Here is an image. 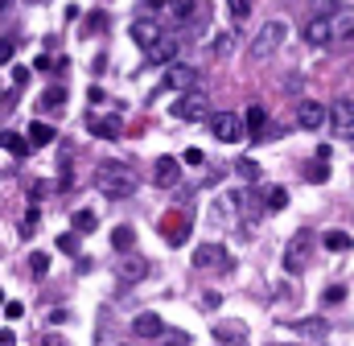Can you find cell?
Returning a JSON list of instances; mask_svg holds the SVG:
<instances>
[{
	"label": "cell",
	"mask_w": 354,
	"mask_h": 346,
	"mask_svg": "<svg viewBox=\"0 0 354 346\" xmlns=\"http://www.w3.org/2000/svg\"><path fill=\"white\" fill-rule=\"evenodd\" d=\"M326 120H334V128L342 132L346 124H354V103H346V99H338V103H334V107L326 111Z\"/></svg>",
	"instance_id": "cell-21"
},
{
	"label": "cell",
	"mask_w": 354,
	"mask_h": 346,
	"mask_svg": "<svg viewBox=\"0 0 354 346\" xmlns=\"http://www.w3.org/2000/svg\"><path fill=\"white\" fill-rule=\"evenodd\" d=\"M210 50H214L218 58H227V54H231V37H227V33H223V37H214V42H210Z\"/></svg>",
	"instance_id": "cell-40"
},
{
	"label": "cell",
	"mask_w": 354,
	"mask_h": 346,
	"mask_svg": "<svg viewBox=\"0 0 354 346\" xmlns=\"http://www.w3.org/2000/svg\"><path fill=\"white\" fill-rule=\"evenodd\" d=\"M111 248L115 252H132L136 248V227H115L111 231Z\"/></svg>",
	"instance_id": "cell-25"
},
{
	"label": "cell",
	"mask_w": 354,
	"mask_h": 346,
	"mask_svg": "<svg viewBox=\"0 0 354 346\" xmlns=\"http://www.w3.org/2000/svg\"><path fill=\"white\" fill-rule=\"evenodd\" d=\"M227 8H231V21H248V12H252V0H227Z\"/></svg>",
	"instance_id": "cell-33"
},
{
	"label": "cell",
	"mask_w": 354,
	"mask_h": 346,
	"mask_svg": "<svg viewBox=\"0 0 354 346\" xmlns=\"http://www.w3.org/2000/svg\"><path fill=\"white\" fill-rule=\"evenodd\" d=\"M12 62V37H0V66Z\"/></svg>",
	"instance_id": "cell-44"
},
{
	"label": "cell",
	"mask_w": 354,
	"mask_h": 346,
	"mask_svg": "<svg viewBox=\"0 0 354 346\" xmlns=\"http://www.w3.org/2000/svg\"><path fill=\"white\" fill-rule=\"evenodd\" d=\"M0 145H4V153H12L17 161H25V157H29V149H33V145H29L25 136H17V132H0Z\"/></svg>",
	"instance_id": "cell-20"
},
{
	"label": "cell",
	"mask_w": 354,
	"mask_h": 346,
	"mask_svg": "<svg viewBox=\"0 0 354 346\" xmlns=\"http://www.w3.org/2000/svg\"><path fill=\"white\" fill-rule=\"evenodd\" d=\"M206 120H210L214 140H223V145H235V140L243 136V120H239L235 111H210Z\"/></svg>",
	"instance_id": "cell-7"
},
{
	"label": "cell",
	"mask_w": 354,
	"mask_h": 346,
	"mask_svg": "<svg viewBox=\"0 0 354 346\" xmlns=\"http://www.w3.org/2000/svg\"><path fill=\"white\" fill-rule=\"evenodd\" d=\"M284 37H288V25H284V21H268L264 29L256 33V42L248 46V58H252V62H264V58H272V54L284 46Z\"/></svg>",
	"instance_id": "cell-2"
},
{
	"label": "cell",
	"mask_w": 354,
	"mask_h": 346,
	"mask_svg": "<svg viewBox=\"0 0 354 346\" xmlns=\"http://www.w3.org/2000/svg\"><path fill=\"white\" fill-rule=\"evenodd\" d=\"M189 86H198V71L194 66H169L161 91H189Z\"/></svg>",
	"instance_id": "cell-16"
},
{
	"label": "cell",
	"mask_w": 354,
	"mask_h": 346,
	"mask_svg": "<svg viewBox=\"0 0 354 346\" xmlns=\"http://www.w3.org/2000/svg\"><path fill=\"white\" fill-rule=\"evenodd\" d=\"M62 107H66V86H50V91L41 95V111L54 116V111H62Z\"/></svg>",
	"instance_id": "cell-24"
},
{
	"label": "cell",
	"mask_w": 354,
	"mask_h": 346,
	"mask_svg": "<svg viewBox=\"0 0 354 346\" xmlns=\"http://www.w3.org/2000/svg\"><path fill=\"white\" fill-rule=\"evenodd\" d=\"M194 268H210V272H231L235 268V260H231V252L223 248V244H202L198 252H194Z\"/></svg>",
	"instance_id": "cell-6"
},
{
	"label": "cell",
	"mask_w": 354,
	"mask_h": 346,
	"mask_svg": "<svg viewBox=\"0 0 354 346\" xmlns=\"http://www.w3.org/2000/svg\"><path fill=\"white\" fill-rule=\"evenodd\" d=\"M21 313H25V305H21V301H8V305H4V318H8V322H17Z\"/></svg>",
	"instance_id": "cell-43"
},
{
	"label": "cell",
	"mask_w": 354,
	"mask_h": 346,
	"mask_svg": "<svg viewBox=\"0 0 354 346\" xmlns=\"http://www.w3.org/2000/svg\"><path fill=\"white\" fill-rule=\"evenodd\" d=\"M8 8H12V0H0V17H4V12H8Z\"/></svg>",
	"instance_id": "cell-50"
},
{
	"label": "cell",
	"mask_w": 354,
	"mask_h": 346,
	"mask_svg": "<svg viewBox=\"0 0 354 346\" xmlns=\"http://www.w3.org/2000/svg\"><path fill=\"white\" fill-rule=\"evenodd\" d=\"M189 235H194V223H189L181 210H165V215H161V239H165L169 248L189 244Z\"/></svg>",
	"instance_id": "cell-4"
},
{
	"label": "cell",
	"mask_w": 354,
	"mask_h": 346,
	"mask_svg": "<svg viewBox=\"0 0 354 346\" xmlns=\"http://www.w3.org/2000/svg\"><path fill=\"white\" fill-rule=\"evenodd\" d=\"M0 346H17V334L12 330H0Z\"/></svg>",
	"instance_id": "cell-48"
},
{
	"label": "cell",
	"mask_w": 354,
	"mask_h": 346,
	"mask_svg": "<svg viewBox=\"0 0 354 346\" xmlns=\"http://www.w3.org/2000/svg\"><path fill=\"white\" fill-rule=\"evenodd\" d=\"M46 190H50V185H46V181H37V185L29 190V206H41V198H46Z\"/></svg>",
	"instance_id": "cell-41"
},
{
	"label": "cell",
	"mask_w": 354,
	"mask_h": 346,
	"mask_svg": "<svg viewBox=\"0 0 354 346\" xmlns=\"http://www.w3.org/2000/svg\"><path fill=\"white\" fill-rule=\"evenodd\" d=\"M214 338L227 343V346H239L248 338V326H243V322H218V326H214Z\"/></svg>",
	"instance_id": "cell-18"
},
{
	"label": "cell",
	"mask_w": 354,
	"mask_h": 346,
	"mask_svg": "<svg viewBox=\"0 0 354 346\" xmlns=\"http://www.w3.org/2000/svg\"><path fill=\"white\" fill-rule=\"evenodd\" d=\"M157 37H161V25H157L153 17H145V12H140V17H136V25H132V42H136V46H153Z\"/></svg>",
	"instance_id": "cell-17"
},
{
	"label": "cell",
	"mask_w": 354,
	"mask_h": 346,
	"mask_svg": "<svg viewBox=\"0 0 354 346\" xmlns=\"http://www.w3.org/2000/svg\"><path fill=\"white\" fill-rule=\"evenodd\" d=\"M37 223H41V210H37V206H29V210H25V219H21V239H29V235L37 231Z\"/></svg>",
	"instance_id": "cell-30"
},
{
	"label": "cell",
	"mask_w": 354,
	"mask_h": 346,
	"mask_svg": "<svg viewBox=\"0 0 354 346\" xmlns=\"http://www.w3.org/2000/svg\"><path fill=\"white\" fill-rule=\"evenodd\" d=\"M54 136H58V132H54L50 124H29V136H25V140H29V145H54Z\"/></svg>",
	"instance_id": "cell-26"
},
{
	"label": "cell",
	"mask_w": 354,
	"mask_h": 346,
	"mask_svg": "<svg viewBox=\"0 0 354 346\" xmlns=\"http://www.w3.org/2000/svg\"><path fill=\"white\" fill-rule=\"evenodd\" d=\"M322 244H326V252H351L354 235H346V231H326V235H322Z\"/></svg>",
	"instance_id": "cell-23"
},
{
	"label": "cell",
	"mask_w": 354,
	"mask_h": 346,
	"mask_svg": "<svg viewBox=\"0 0 354 346\" xmlns=\"http://www.w3.org/2000/svg\"><path fill=\"white\" fill-rule=\"evenodd\" d=\"M87 132L99 140H115L124 128H120V116H87Z\"/></svg>",
	"instance_id": "cell-14"
},
{
	"label": "cell",
	"mask_w": 354,
	"mask_h": 346,
	"mask_svg": "<svg viewBox=\"0 0 354 346\" xmlns=\"http://www.w3.org/2000/svg\"><path fill=\"white\" fill-rule=\"evenodd\" d=\"M342 297H346V289H342V284H330V289L322 293V301H326V305H338Z\"/></svg>",
	"instance_id": "cell-39"
},
{
	"label": "cell",
	"mask_w": 354,
	"mask_h": 346,
	"mask_svg": "<svg viewBox=\"0 0 354 346\" xmlns=\"http://www.w3.org/2000/svg\"><path fill=\"white\" fill-rule=\"evenodd\" d=\"M149 260L145 256H132V252H120V260H115V276H120V284H140L145 276H149Z\"/></svg>",
	"instance_id": "cell-9"
},
{
	"label": "cell",
	"mask_w": 354,
	"mask_h": 346,
	"mask_svg": "<svg viewBox=\"0 0 354 346\" xmlns=\"http://www.w3.org/2000/svg\"><path fill=\"white\" fill-rule=\"evenodd\" d=\"M338 136H342V140H346V145H351V149H354V124H346V128H342Z\"/></svg>",
	"instance_id": "cell-49"
},
{
	"label": "cell",
	"mask_w": 354,
	"mask_h": 346,
	"mask_svg": "<svg viewBox=\"0 0 354 346\" xmlns=\"http://www.w3.org/2000/svg\"><path fill=\"white\" fill-rule=\"evenodd\" d=\"M309 248H313V235H309V227H301L292 239H288V248H284V272H305V260H309Z\"/></svg>",
	"instance_id": "cell-5"
},
{
	"label": "cell",
	"mask_w": 354,
	"mask_h": 346,
	"mask_svg": "<svg viewBox=\"0 0 354 346\" xmlns=\"http://www.w3.org/2000/svg\"><path fill=\"white\" fill-rule=\"evenodd\" d=\"M103 25H107V12H103V8H95V12L87 17V29H83V33H103Z\"/></svg>",
	"instance_id": "cell-35"
},
{
	"label": "cell",
	"mask_w": 354,
	"mask_h": 346,
	"mask_svg": "<svg viewBox=\"0 0 354 346\" xmlns=\"http://www.w3.org/2000/svg\"><path fill=\"white\" fill-rule=\"evenodd\" d=\"M338 8H342V0H313L309 17H338Z\"/></svg>",
	"instance_id": "cell-32"
},
{
	"label": "cell",
	"mask_w": 354,
	"mask_h": 346,
	"mask_svg": "<svg viewBox=\"0 0 354 346\" xmlns=\"http://www.w3.org/2000/svg\"><path fill=\"white\" fill-rule=\"evenodd\" d=\"M0 305H4V293H0Z\"/></svg>",
	"instance_id": "cell-51"
},
{
	"label": "cell",
	"mask_w": 354,
	"mask_h": 346,
	"mask_svg": "<svg viewBox=\"0 0 354 346\" xmlns=\"http://www.w3.org/2000/svg\"><path fill=\"white\" fill-rule=\"evenodd\" d=\"M330 25H334V17H309L301 25V42L305 46H330Z\"/></svg>",
	"instance_id": "cell-10"
},
{
	"label": "cell",
	"mask_w": 354,
	"mask_h": 346,
	"mask_svg": "<svg viewBox=\"0 0 354 346\" xmlns=\"http://www.w3.org/2000/svg\"><path fill=\"white\" fill-rule=\"evenodd\" d=\"M169 12H174L177 25H181V21H189L198 12V0H169Z\"/></svg>",
	"instance_id": "cell-29"
},
{
	"label": "cell",
	"mask_w": 354,
	"mask_h": 346,
	"mask_svg": "<svg viewBox=\"0 0 354 346\" xmlns=\"http://www.w3.org/2000/svg\"><path fill=\"white\" fill-rule=\"evenodd\" d=\"M268 210H284V206H288V190H280V185H276V190H268Z\"/></svg>",
	"instance_id": "cell-34"
},
{
	"label": "cell",
	"mask_w": 354,
	"mask_h": 346,
	"mask_svg": "<svg viewBox=\"0 0 354 346\" xmlns=\"http://www.w3.org/2000/svg\"><path fill=\"white\" fill-rule=\"evenodd\" d=\"M145 58H149L153 66H169L177 58V37H157L153 46H145Z\"/></svg>",
	"instance_id": "cell-12"
},
{
	"label": "cell",
	"mask_w": 354,
	"mask_h": 346,
	"mask_svg": "<svg viewBox=\"0 0 354 346\" xmlns=\"http://www.w3.org/2000/svg\"><path fill=\"white\" fill-rule=\"evenodd\" d=\"M305 177H309V181H317V185H322V181H326V177H330V161H322V157H313V165H305Z\"/></svg>",
	"instance_id": "cell-31"
},
{
	"label": "cell",
	"mask_w": 354,
	"mask_h": 346,
	"mask_svg": "<svg viewBox=\"0 0 354 346\" xmlns=\"http://www.w3.org/2000/svg\"><path fill=\"white\" fill-rule=\"evenodd\" d=\"M235 173H239L243 181H256V177H260V165H256V161H239V165H235Z\"/></svg>",
	"instance_id": "cell-37"
},
{
	"label": "cell",
	"mask_w": 354,
	"mask_h": 346,
	"mask_svg": "<svg viewBox=\"0 0 354 346\" xmlns=\"http://www.w3.org/2000/svg\"><path fill=\"white\" fill-rule=\"evenodd\" d=\"M297 334H305V338H313V343H322L326 334H330V326L322 322V318H305V322H288Z\"/></svg>",
	"instance_id": "cell-19"
},
{
	"label": "cell",
	"mask_w": 354,
	"mask_h": 346,
	"mask_svg": "<svg viewBox=\"0 0 354 346\" xmlns=\"http://www.w3.org/2000/svg\"><path fill=\"white\" fill-rule=\"evenodd\" d=\"M95 185H99L107 198H132V194L140 190V177H136V170H128V165H120V161H103V165L95 170Z\"/></svg>",
	"instance_id": "cell-1"
},
{
	"label": "cell",
	"mask_w": 354,
	"mask_h": 346,
	"mask_svg": "<svg viewBox=\"0 0 354 346\" xmlns=\"http://www.w3.org/2000/svg\"><path fill=\"white\" fill-rule=\"evenodd\" d=\"M239 202H243L239 190H227L223 198H214V202H210V223H214V227H235V210H239Z\"/></svg>",
	"instance_id": "cell-8"
},
{
	"label": "cell",
	"mask_w": 354,
	"mask_h": 346,
	"mask_svg": "<svg viewBox=\"0 0 354 346\" xmlns=\"http://www.w3.org/2000/svg\"><path fill=\"white\" fill-rule=\"evenodd\" d=\"M29 268H33V276H46V272H50V256H46V252H33Z\"/></svg>",
	"instance_id": "cell-36"
},
{
	"label": "cell",
	"mask_w": 354,
	"mask_h": 346,
	"mask_svg": "<svg viewBox=\"0 0 354 346\" xmlns=\"http://www.w3.org/2000/svg\"><path fill=\"white\" fill-rule=\"evenodd\" d=\"M264 124H268V111H264V107H248L243 128H248V132H264Z\"/></svg>",
	"instance_id": "cell-28"
},
{
	"label": "cell",
	"mask_w": 354,
	"mask_h": 346,
	"mask_svg": "<svg viewBox=\"0 0 354 346\" xmlns=\"http://www.w3.org/2000/svg\"><path fill=\"white\" fill-rule=\"evenodd\" d=\"M161 338H165V346H189V338H185V334H181V330H177V334H169V330H165V334H161Z\"/></svg>",
	"instance_id": "cell-45"
},
{
	"label": "cell",
	"mask_w": 354,
	"mask_h": 346,
	"mask_svg": "<svg viewBox=\"0 0 354 346\" xmlns=\"http://www.w3.org/2000/svg\"><path fill=\"white\" fill-rule=\"evenodd\" d=\"M218 301H223L218 293H206V297H202V305H206V309H218Z\"/></svg>",
	"instance_id": "cell-47"
},
{
	"label": "cell",
	"mask_w": 354,
	"mask_h": 346,
	"mask_svg": "<svg viewBox=\"0 0 354 346\" xmlns=\"http://www.w3.org/2000/svg\"><path fill=\"white\" fill-rule=\"evenodd\" d=\"M330 42L354 46V21H346V17H334V25H330Z\"/></svg>",
	"instance_id": "cell-22"
},
{
	"label": "cell",
	"mask_w": 354,
	"mask_h": 346,
	"mask_svg": "<svg viewBox=\"0 0 354 346\" xmlns=\"http://www.w3.org/2000/svg\"><path fill=\"white\" fill-rule=\"evenodd\" d=\"M75 235H91L95 227H99V219H95V210H75Z\"/></svg>",
	"instance_id": "cell-27"
},
{
	"label": "cell",
	"mask_w": 354,
	"mask_h": 346,
	"mask_svg": "<svg viewBox=\"0 0 354 346\" xmlns=\"http://www.w3.org/2000/svg\"><path fill=\"white\" fill-rule=\"evenodd\" d=\"M132 334H136L140 343H145V338H161V334H165V322H161L157 313H136V318H132Z\"/></svg>",
	"instance_id": "cell-15"
},
{
	"label": "cell",
	"mask_w": 354,
	"mask_h": 346,
	"mask_svg": "<svg viewBox=\"0 0 354 346\" xmlns=\"http://www.w3.org/2000/svg\"><path fill=\"white\" fill-rule=\"evenodd\" d=\"M322 124H326V107H322V103H313V99L297 103V128H305V132H317Z\"/></svg>",
	"instance_id": "cell-11"
},
{
	"label": "cell",
	"mask_w": 354,
	"mask_h": 346,
	"mask_svg": "<svg viewBox=\"0 0 354 346\" xmlns=\"http://www.w3.org/2000/svg\"><path fill=\"white\" fill-rule=\"evenodd\" d=\"M181 161H185V165H202L206 157H202V149H185V153H181Z\"/></svg>",
	"instance_id": "cell-42"
},
{
	"label": "cell",
	"mask_w": 354,
	"mask_h": 346,
	"mask_svg": "<svg viewBox=\"0 0 354 346\" xmlns=\"http://www.w3.org/2000/svg\"><path fill=\"white\" fill-rule=\"evenodd\" d=\"M177 177H181V165H177V157H157V161H153V181H157L161 190H174Z\"/></svg>",
	"instance_id": "cell-13"
},
{
	"label": "cell",
	"mask_w": 354,
	"mask_h": 346,
	"mask_svg": "<svg viewBox=\"0 0 354 346\" xmlns=\"http://www.w3.org/2000/svg\"><path fill=\"white\" fill-rule=\"evenodd\" d=\"M174 116L181 120V124H202L206 116H210V99H206V91H181L174 99Z\"/></svg>",
	"instance_id": "cell-3"
},
{
	"label": "cell",
	"mask_w": 354,
	"mask_h": 346,
	"mask_svg": "<svg viewBox=\"0 0 354 346\" xmlns=\"http://www.w3.org/2000/svg\"><path fill=\"white\" fill-rule=\"evenodd\" d=\"M58 252H79V235H75V231L58 235Z\"/></svg>",
	"instance_id": "cell-38"
},
{
	"label": "cell",
	"mask_w": 354,
	"mask_h": 346,
	"mask_svg": "<svg viewBox=\"0 0 354 346\" xmlns=\"http://www.w3.org/2000/svg\"><path fill=\"white\" fill-rule=\"evenodd\" d=\"M37 346H66V338H62V334H41Z\"/></svg>",
	"instance_id": "cell-46"
}]
</instances>
